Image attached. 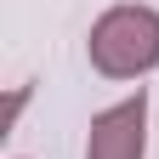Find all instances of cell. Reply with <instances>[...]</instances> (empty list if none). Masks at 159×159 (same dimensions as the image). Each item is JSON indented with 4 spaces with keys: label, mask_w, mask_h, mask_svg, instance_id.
Segmentation results:
<instances>
[{
    "label": "cell",
    "mask_w": 159,
    "mask_h": 159,
    "mask_svg": "<svg viewBox=\"0 0 159 159\" xmlns=\"http://www.w3.org/2000/svg\"><path fill=\"white\" fill-rule=\"evenodd\" d=\"M85 57L108 80H142L159 68V11L153 6H108L85 34Z\"/></svg>",
    "instance_id": "cell-1"
},
{
    "label": "cell",
    "mask_w": 159,
    "mask_h": 159,
    "mask_svg": "<svg viewBox=\"0 0 159 159\" xmlns=\"http://www.w3.org/2000/svg\"><path fill=\"white\" fill-rule=\"evenodd\" d=\"M23 102H29V85H17V91H11V102H6V131L17 125V114H23Z\"/></svg>",
    "instance_id": "cell-3"
},
{
    "label": "cell",
    "mask_w": 159,
    "mask_h": 159,
    "mask_svg": "<svg viewBox=\"0 0 159 159\" xmlns=\"http://www.w3.org/2000/svg\"><path fill=\"white\" fill-rule=\"evenodd\" d=\"M142 153H148V91L136 85V97H125L91 119L85 159H142Z\"/></svg>",
    "instance_id": "cell-2"
}]
</instances>
